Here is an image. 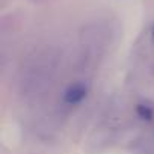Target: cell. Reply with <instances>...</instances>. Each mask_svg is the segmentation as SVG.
<instances>
[{
    "instance_id": "cell-1",
    "label": "cell",
    "mask_w": 154,
    "mask_h": 154,
    "mask_svg": "<svg viewBox=\"0 0 154 154\" xmlns=\"http://www.w3.org/2000/svg\"><path fill=\"white\" fill-rule=\"evenodd\" d=\"M88 92H89L88 83H85V82H74V83H71L65 89V92H63V101L66 104H71V106L79 104V103H82L86 98Z\"/></svg>"
},
{
    "instance_id": "cell-2",
    "label": "cell",
    "mask_w": 154,
    "mask_h": 154,
    "mask_svg": "<svg viewBox=\"0 0 154 154\" xmlns=\"http://www.w3.org/2000/svg\"><path fill=\"white\" fill-rule=\"evenodd\" d=\"M136 115H137L140 119L149 121V119H152L154 112H152V109H151L149 106H146V104H137V106H136Z\"/></svg>"
},
{
    "instance_id": "cell-3",
    "label": "cell",
    "mask_w": 154,
    "mask_h": 154,
    "mask_svg": "<svg viewBox=\"0 0 154 154\" xmlns=\"http://www.w3.org/2000/svg\"><path fill=\"white\" fill-rule=\"evenodd\" d=\"M149 36H151V42L154 44V24H152V27H151V33H149Z\"/></svg>"
}]
</instances>
